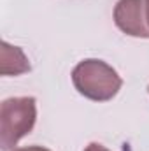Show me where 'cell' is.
<instances>
[{
	"label": "cell",
	"mask_w": 149,
	"mask_h": 151,
	"mask_svg": "<svg viewBox=\"0 0 149 151\" xmlns=\"http://www.w3.org/2000/svg\"><path fill=\"white\" fill-rule=\"evenodd\" d=\"M72 83L82 97L93 102L111 100L123 86V79L116 69L97 58H86L79 62L72 70Z\"/></svg>",
	"instance_id": "1"
},
{
	"label": "cell",
	"mask_w": 149,
	"mask_h": 151,
	"mask_svg": "<svg viewBox=\"0 0 149 151\" xmlns=\"http://www.w3.org/2000/svg\"><path fill=\"white\" fill-rule=\"evenodd\" d=\"M37 121V102L34 97H11L0 106V148L12 151L28 135Z\"/></svg>",
	"instance_id": "2"
},
{
	"label": "cell",
	"mask_w": 149,
	"mask_h": 151,
	"mask_svg": "<svg viewBox=\"0 0 149 151\" xmlns=\"http://www.w3.org/2000/svg\"><path fill=\"white\" fill-rule=\"evenodd\" d=\"M116 27L130 37L149 39L144 0H117L112 12Z\"/></svg>",
	"instance_id": "3"
},
{
	"label": "cell",
	"mask_w": 149,
	"mask_h": 151,
	"mask_svg": "<svg viewBox=\"0 0 149 151\" xmlns=\"http://www.w3.org/2000/svg\"><path fill=\"white\" fill-rule=\"evenodd\" d=\"M0 60H2L0 62L2 76H21L32 69L30 67V60L23 53V49L18 47V46H11L5 40H2Z\"/></svg>",
	"instance_id": "4"
},
{
	"label": "cell",
	"mask_w": 149,
	"mask_h": 151,
	"mask_svg": "<svg viewBox=\"0 0 149 151\" xmlns=\"http://www.w3.org/2000/svg\"><path fill=\"white\" fill-rule=\"evenodd\" d=\"M84 151H111V150H107L104 144H98V142H91V144H88L86 146V150Z\"/></svg>",
	"instance_id": "5"
},
{
	"label": "cell",
	"mask_w": 149,
	"mask_h": 151,
	"mask_svg": "<svg viewBox=\"0 0 149 151\" xmlns=\"http://www.w3.org/2000/svg\"><path fill=\"white\" fill-rule=\"evenodd\" d=\"M12 151H51L47 148H42V146H27V148H16Z\"/></svg>",
	"instance_id": "6"
},
{
	"label": "cell",
	"mask_w": 149,
	"mask_h": 151,
	"mask_svg": "<svg viewBox=\"0 0 149 151\" xmlns=\"http://www.w3.org/2000/svg\"><path fill=\"white\" fill-rule=\"evenodd\" d=\"M146 4V19H148V27H149V0H144Z\"/></svg>",
	"instance_id": "7"
},
{
	"label": "cell",
	"mask_w": 149,
	"mask_h": 151,
	"mask_svg": "<svg viewBox=\"0 0 149 151\" xmlns=\"http://www.w3.org/2000/svg\"><path fill=\"white\" fill-rule=\"evenodd\" d=\"M148 93H149V86H148Z\"/></svg>",
	"instance_id": "8"
}]
</instances>
